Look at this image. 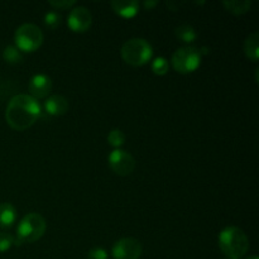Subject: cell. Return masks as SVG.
<instances>
[{
	"mask_svg": "<svg viewBox=\"0 0 259 259\" xmlns=\"http://www.w3.org/2000/svg\"><path fill=\"white\" fill-rule=\"evenodd\" d=\"M45 109L46 113L50 114V115H63V114L67 113L68 110V101L65 96L55 94V95H51L46 99Z\"/></svg>",
	"mask_w": 259,
	"mask_h": 259,
	"instance_id": "11",
	"label": "cell"
},
{
	"mask_svg": "<svg viewBox=\"0 0 259 259\" xmlns=\"http://www.w3.org/2000/svg\"><path fill=\"white\" fill-rule=\"evenodd\" d=\"M45 218L37 212H30L27 214L17 228V238H14V244L20 245L22 243H33L43 237L46 232Z\"/></svg>",
	"mask_w": 259,
	"mask_h": 259,
	"instance_id": "3",
	"label": "cell"
},
{
	"mask_svg": "<svg viewBox=\"0 0 259 259\" xmlns=\"http://www.w3.org/2000/svg\"><path fill=\"white\" fill-rule=\"evenodd\" d=\"M220 250L228 259H240L249 249L247 234L238 227H227L218 237Z\"/></svg>",
	"mask_w": 259,
	"mask_h": 259,
	"instance_id": "2",
	"label": "cell"
},
{
	"mask_svg": "<svg viewBox=\"0 0 259 259\" xmlns=\"http://www.w3.org/2000/svg\"><path fill=\"white\" fill-rule=\"evenodd\" d=\"M15 47L22 52L37 51L43 43V32L38 25L33 23H24L14 33Z\"/></svg>",
	"mask_w": 259,
	"mask_h": 259,
	"instance_id": "5",
	"label": "cell"
},
{
	"mask_svg": "<svg viewBox=\"0 0 259 259\" xmlns=\"http://www.w3.org/2000/svg\"><path fill=\"white\" fill-rule=\"evenodd\" d=\"M88 257L89 259H108V253L103 248L96 247L88 253Z\"/></svg>",
	"mask_w": 259,
	"mask_h": 259,
	"instance_id": "23",
	"label": "cell"
},
{
	"mask_svg": "<svg viewBox=\"0 0 259 259\" xmlns=\"http://www.w3.org/2000/svg\"><path fill=\"white\" fill-rule=\"evenodd\" d=\"M110 4L114 12L124 18L134 17L139 10V3L137 0H113Z\"/></svg>",
	"mask_w": 259,
	"mask_h": 259,
	"instance_id": "12",
	"label": "cell"
},
{
	"mask_svg": "<svg viewBox=\"0 0 259 259\" xmlns=\"http://www.w3.org/2000/svg\"><path fill=\"white\" fill-rule=\"evenodd\" d=\"M43 22H45L46 27L50 28V29H55L58 25L61 24V15L57 12H48L45 14L43 18Z\"/></svg>",
	"mask_w": 259,
	"mask_h": 259,
	"instance_id": "20",
	"label": "cell"
},
{
	"mask_svg": "<svg viewBox=\"0 0 259 259\" xmlns=\"http://www.w3.org/2000/svg\"><path fill=\"white\" fill-rule=\"evenodd\" d=\"M3 58L8 63L17 65V63H20L23 61V55L15 46H7L3 51Z\"/></svg>",
	"mask_w": 259,
	"mask_h": 259,
	"instance_id": "17",
	"label": "cell"
},
{
	"mask_svg": "<svg viewBox=\"0 0 259 259\" xmlns=\"http://www.w3.org/2000/svg\"><path fill=\"white\" fill-rule=\"evenodd\" d=\"M17 219V210L9 202L0 204V228H10Z\"/></svg>",
	"mask_w": 259,
	"mask_h": 259,
	"instance_id": "13",
	"label": "cell"
},
{
	"mask_svg": "<svg viewBox=\"0 0 259 259\" xmlns=\"http://www.w3.org/2000/svg\"><path fill=\"white\" fill-rule=\"evenodd\" d=\"M175 35L181 42L187 43V46H190V43H192L197 38L196 30L190 24H181L175 28Z\"/></svg>",
	"mask_w": 259,
	"mask_h": 259,
	"instance_id": "16",
	"label": "cell"
},
{
	"mask_svg": "<svg viewBox=\"0 0 259 259\" xmlns=\"http://www.w3.org/2000/svg\"><path fill=\"white\" fill-rule=\"evenodd\" d=\"M42 110L34 98L27 94L14 95L5 109V120L15 131H25L39 119Z\"/></svg>",
	"mask_w": 259,
	"mask_h": 259,
	"instance_id": "1",
	"label": "cell"
},
{
	"mask_svg": "<svg viewBox=\"0 0 259 259\" xmlns=\"http://www.w3.org/2000/svg\"><path fill=\"white\" fill-rule=\"evenodd\" d=\"M223 5L227 8L228 12L235 15H242L250 9L252 2L250 0H224Z\"/></svg>",
	"mask_w": 259,
	"mask_h": 259,
	"instance_id": "15",
	"label": "cell"
},
{
	"mask_svg": "<svg viewBox=\"0 0 259 259\" xmlns=\"http://www.w3.org/2000/svg\"><path fill=\"white\" fill-rule=\"evenodd\" d=\"M110 168L120 176H128L136 168V161L129 152L123 149H114L108 157Z\"/></svg>",
	"mask_w": 259,
	"mask_h": 259,
	"instance_id": "7",
	"label": "cell"
},
{
	"mask_svg": "<svg viewBox=\"0 0 259 259\" xmlns=\"http://www.w3.org/2000/svg\"><path fill=\"white\" fill-rule=\"evenodd\" d=\"M121 57L131 66H143L153 55V48L148 40L143 38H132L121 47Z\"/></svg>",
	"mask_w": 259,
	"mask_h": 259,
	"instance_id": "4",
	"label": "cell"
},
{
	"mask_svg": "<svg viewBox=\"0 0 259 259\" xmlns=\"http://www.w3.org/2000/svg\"><path fill=\"white\" fill-rule=\"evenodd\" d=\"M244 52L249 60L257 62L259 58V33L254 32L247 37L244 42Z\"/></svg>",
	"mask_w": 259,
	"mask_h": 259,
	"instance_id": "14",
	"label": "cell"
},
{
	"mask_svg": "<svg viewBox=\"0 0 259 259\" xmlns=\"http://www.w3.org/2000/svg\"><path fill=\"white\" fill-rule=\"evenodd\" d=\"M14 244V238L9 233L0 232V253L7 252Z\"/></svg>",
	"mask_w": 259,
	"mask_h": 259,
	"instance_id": "21",
	"label": "cell"
},
{
	"mask_svg": "<svg viewBox=\"0 0 259 259\" xmlns=\"http://www.w3.org/2000/svg\"><path fill=\"white\" fill-rule=\"evenodd\" d=\"M227 259H228V258H227Z\"/></svg>",
	"mask_w": 259,
	"mask_h": 259,
	"instance_id": "26",
	"label": "cell"
},
{
	"mask_svg": "<svg viewBox=\"0 0 259 259\" xmlns=\"http://www.w3.org/2000/svg\"><path fill=\"white\" fill-rule=\"evenodd\" d=\"M93 17H91L90 10L82 5H77L71 9L67 18V24L71 30L76 33H83L91 27Z\"/></svg>",
	"mask_w": 259,
	"mask_h": 259,
	"instance_id": "9",
	"label": "cell"
},
{
	"mask_svg": "<svg viewBox=\"0 0 259 259\" xmlns=\"http://www.w3.org/2000/svg\"><path fill=\"white\" fill-rule=\"evenodd\" d=\"M114 259H139L142 255V244L136 238H121L114 244Z\"/></svg>",
	"mask_w": 259,
	"mask_h": 259,
	"instance_id": "8",
	"label": "cell"
},
{
	"mask_svg": "<svg viewBox=\"0 0 259 259\" xmlns=\"http://www.w3.org/2000/svg\"><path fill=\"white\" fill-rule=\"evenodd\" d=\"M51 90H52V80L50 76L45 75V73H38L34 75L29 81V93L32 98L37 99H45L50 95Z\"/></svg>",
	"mask_w": 259,
	"mask_h": 259,
	"instance_id": "10",
	"label": "cell"
},
{
	"mask_svg": "<svg viewBox=\"0 0 259 259\" xmlns=\"http://www.w3.org/2000/svg\"><path fill=\"white\" fill-rule=\"evenodd\" d=\"M48 4L56 9H68V8L75 7L76 2H73V0H57V2L51 0V2H48Z\"/></svg>",
	"mask_w": 259,
	"mask_h": 259,
	"instance_id": "22",
	"label": "cell"
},
{
	"mask_svg": "<svg viewBox=\"0 0 259 259\" xmlns=\"http://www.w3.org/2000/svg\"><path fill=\"white\" fill-rule=\"evenodd\" d=\"M247 259H258V257H257V255H252V257H249V258H247Z\"/></svg>",
	"mask_w": 259,
	"mask_h": 259,
	"instance_id": "25",
	"label": "cell"
},
{
	"mask_svg": "<svg viewBox=\"0 0 259 259\" xmlns=\"http://www.w3.org/2000/svg\"><path fill=\"white\" fill-rule=\"evenodd\" d=\"M151 68H152V71L156 73V75L163 76L168 72L169 63L164 57H157V58H154L153 62H152Z\"/></svg>",
	"mask_w": 259,
	"mask_h": 259,
	"instance_id": "19",
	"label": "cell"
},
{
	"mask_svg": "<svg viewBox=\"0 0 259 259\" xmlns=\"http://www.w3.org/2000/svg\"><path fill=\"white\" fill-rule=\"evenodd\" d=\"M108 142L110 146L119 149V147L123 146L124 142H125V134L120 129H111L108 134Z\"/></svg>",
	"mask_w": 259,
	"mask_h": 259,
	"instance_id": "18",
	"label": "cell"
},
{
	"mask_svg": "<svg viewBox=\"0 0 259 259\" xmlns=\"http://www.w3.org/2000/svg\"><path fill=\"white\" fill-rule=\"evenodd\" d=\"M143 4H144V7L148 8V9H151V8L156 7V5L158 4V2H144Z\"/></svg>",
	"mask_w": 259,
	"mask_h": 259,
	"instance_id": "24",
	"label": "cell"
},
{
	"mask_svg": "<svg viewBox=\"0 0 259 259\" xmlns=\"http://www.w3.org/2000/svg\"><path fill=\"white\" fill-rule=\"evenodd\" d=\"M201 52L195 46H184L175 51L172 56V66L180 73L194 72L201 63Z\"/></svg>",
	"mask_w": 259,
	"mask_h": 259,
	"instance_id": "6",
	"label": "cell"
}]
</instances>
